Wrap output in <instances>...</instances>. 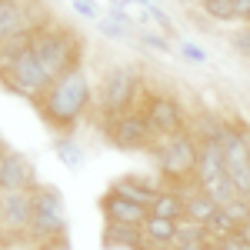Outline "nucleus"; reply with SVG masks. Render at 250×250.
Masks as SVG:
<instances>
[{
	"mask_svg": "<svg viewBox=\"0 0 250 250\" xmlns=\"http://www.w3.org/2000/svg\"><path fill=\"white\" fill-rule=\"evenodd\" d=\"M207 240L210 237H204V240H180L173 250H207Z\"/></svg>",
	"mask_w": 250,
	"mask_h": 250,
	"instance_id": "obj_25",
	"label": "nucleus"
},
{
	"mask_svg": "<svg viewBox=\"0 0 250 250\" xmlns=\"http://www.w3.org/2000/svg\"><path fill=\"white\" fill-rule=\"evenodd\" d=\"M100 244L107 250H140L144 247V230L140 227H124V224H104Z\"/></svg>",
	"mask_w": 250,
	"mask_h": 250,
	"instance_id": "obj_14",
	"label": "nucleus"
},
{
	"mask_svg": "<svg viewBox=\"0 0 250 250\" xmlns=\"http://www.w3.org/2000/svg\"><path fill=\"white\" fill-rule=\"evenodd\" d=\"M40 23L43 20L37 17V10L27 0H0V43H7L23 30H34Z\"/></svg>",
	"mask_w": 250,
	"mask_h": 250,
	"instance_id": "obj_10",
	"label": "nucleus"
},
{
	"mask_svg": "<svg viewBox=\"0 0 250 250\" xmlns=\"http://www.w3.org/2000/svg\"><path fill=\"white\" fill-rule=\"evenodd\" d=\"M200 14H207L217 23H233L237 20V3L233 0H197Z\"/></svg>",
	"mask_w": 250,
	"mask_h": 250,
	"instance_id": "obj_18",
	"label": "nucleus"
},
{
	"mask_svg": "<svg viewBox=\"0 0 250 250\" xmlns=\"http://www.w3.org/2000/svg\"><path fill=\"white\" fill-rule=\"evenodd\" d=\"M233 230H240V224H237L230 213H227V207H217V210H213V217L207 220V237L224 240V237H230Z\"/></svg>",
	"mask_w": 250,
	"mask_h": 250,
	"instance_id": "obj_19",
	"label": "nucleus"
},
{
	"mask_svg": "<svg viewBox=\"0 0 250 250\" xmlns=\"http://www.w3.org/2000/svg\"><path fill=\"white\" fill-rule=\"evenodd\" d=\"M110 190H117L120 197L134 200L140 207H150L154 197L164 190V187H160V180L150 177V173H127V177H117L114 184H110Z\"/></svg>",
	"mask_w": 250,
	"mask_h": 250,
	"instance_id": "obj_12",
	"label": "nucleus"
},
{
	"mask_svg": "<svg viewBox=\"0 0 250 250\" xmlns=\"http://www.w3.org/2000/svg\"><path fill=\"white\" fill-rule=\"evenodd\" d=\"M207 250H224V244H220V240H213V237H210V240H207Z\"/></svg>",
	"mask_w": 250,
	"mask_h": 250,
	"instance_id": "obj_28",
	"label": "nucleus"
},
{
	"mask_svg": "<svg viewBox=\"0 0 250 250\" xmlns=\"http://www.w3.org/2000/svg\"><path fill=\"white\" fill-rule=\"evenodd\" d=\"M157 173L173 184V187H184L197 177V160H200V144L193 134H177L167 140H157L150 147Z\"/></svg>",
	"mask_w": 250,
	"mask_h": 250,
	"instance_id": "obj_5",
	"label": "nucleus"
},
{
	"mask_svg": "<svg viewBox=\"0 0 250 250\" xmlns=\"http://www.w3.org/2000/svg\"><path fill=\"white\" fill-rule=\"evenodd\" d=\"M30 50L37 54L40 67H43V74H47L50 83L60 80L63 74L83 67V54H87L83 37H80L77 30H70V27H63V23H47V20H43L40 27H34Z\"/></svg>",
	"mask_w": 250,
	"mask_h": 250,
	"instance_id": "obj_2",
	"label": "nucleus"
},
{
	"mask_svg": "<svg viewBox=\"0 0 250 250\" xmlns=\"http://www.w3.org/2000/svg\"><path fill=\"white\" fill-rule=\"evenodd\" d=\"M30 220H34V187L0 193V244L27 237Z\"/></svg>",
	"mask_w": 250,
	"mask_h": 250,
	"instance_id": "obj_9",
	"label": "nucleus"
},
{
	"mask_svg": "<svg viewBox=\"0 0 250 250\" xmlns=\"http://www.w3.org/2000/svg\"><path fill=\"white\" fill-rule=\"evenodd\" d=\"M0 80H3V87H7L10 94L23 97V100H30V104H37V97L50 87V80H47L37 54H34L30 47L20 50L17 57H10L0 67Z\"/></svg>",
	"mask_w": 250,
	"mask_h": 250,
	"instance_id": "obj_6",
	"label": "nucleus"
},
{
	"mask_svg": "<svg viewBox=\"0 0 250 250\" xmlns=\"http://www.w3.org/2000/svg\"><path fill=\"white\" fill-rule=\"evenodd\" d=\"M54 154H57V160L67 167V170H77L80 164H83V147H80L74 137H67V134L54 137Z\"/></svg>",
	"mask_w": 250,
	"mask_h": 250,
	"instance_id": "obj_17",
	"label": "nucleus"
},
{
	"mask_svg": "<svg viewBox=\"0 0 250 250\" xmlns=\"http://www.w3.org/2000/svg\"><path fill=\"white\" fill-rule=\"evenodd\" d=\"M70 7L77 10L80 17L94 20V23H97V17H100V7H97V3H87V0H70Z\"/></svg>",
	"mask_w": 250,
	"mask_h": 250,
	"instance_id": "obj_24",
	"label": "nucleus"
},
{
	"mask_svg": "<svg viewBox=\"0 0 250 250\" xmlns=\"http://www.w3.org/2000/svg\"><path fill=\"white\" fill-rule=\"evenodd\" d=\"M137 37L144 47H150L157 54H173V43L167 40V34H160V30H150V27H137Z\"/></svg>",
	"mask_w": 250,
	"mask_h": 250,
	"instance_id": "obj_20",
	"label": "nucleus"
},
{
	"mask_svg": "<svg viewBox=\"0 0 250 250\" xmlns=\"http://www.w3.org/2000/svg\"><path fill=\"white\" fill-rule=\"evenodd\" d=\"M137 27H140V23H134L124 10H110V14H100V17H97V30H100L104 37H110V40H130L137 34Z\"/></svg>",
	"mask_w": 250,
	"mask_h": 250,
	"instance_id": "obj_16",
	"label": "nucleus"
},
{
	"mask_svg": "<svg viewBox=\"0 0 250 250\" xmlns=\"http://www.w3.org/2000/svg\"><path fill=\"white\" fill-rule=\"evenodd\" d=\"M140 110L147 114V120H150V130L157 134V140H167V137H177V134H190L184 104H180L173 94H167V90L144 94Z\"/></svg>",
	"mask_w": 250,
	"mask_h": 250,
	"instance_id": "obj_8",
	"label": "nucleus"
},
{
	"mask_svg": "<svg viewBox=\"0 0 250 250\" xmlns=\"http://www.w3.org/2000/svg\"><path fill=\"white\" fill-rule=\"evenodd\" d=\"M150 217H160V220H173V224H180L187 213H184V193L177 190V187H164V190L154 197V204L147 207Z\"/></svg>",
	"mask_w": 250,
	"mask_h": 250,
	"instance_id": "obj_15",
	"label": "nucleus"
},
{
	"mask_svg": "<svg viewBox=\"0 0 250 250\" xmlns=\"http://www.w3.org/2000/svg\"><path fill=\"white\" fill-rule=\"evenodd\" d=\"M67 230H70V220H67L63 193H60L54 184H37V187H34V220H30L27 240H34L40 247L57 244V247L63 250Z\"/></svg>",
	"mask_w": 250,
	"mask_h": 250,
	"instance_id": "obj_3",
	"label": "nucleus"
},
{
	"mask_svg": "<svg viewBox=\"0 0 250 250\" xmlns=\"http://www.w3.org/2000/svg\"><path fill=\"white\" fill-rule=\"evenodd\" d=\"M3 164H7V147L0 144V177H3Z\"/></svg>",
	"mask_w": 250,
	"mask_h": 250,
	"instance_id": "obj_27",
	"label": "nucleus"
},
{
	"mask_svg": "<svg viewBox=\"0 0 250 250\" xmlns=\"http://www.w3.org/2000/svg\"><path fill=\"white\" fill-rule=\"evenodd\" d=\"M230 47H233V54H240L244 60H250V23L247 27H237L230 34Z\"/></svg>",
	"mask_w": 250,
	"mask_h": 250,
	"instance_id": "obj_22",
	"label": "nucleus"
},
{
	"mask_svg": "<svg viewBox=\"0 0 250 250\" xmlns=\"http://www.w3.org/2000/svg\"><path fill=\"white\" fill-rule=\"evenodd\" d=\"M177 54L184 60H190V63H207L210 60V54L200 43H193V40H177Z\"/></svg>",
	"mask_w": 250,
	"mask_h": 250,
	"instance_id": "obj_21",
	"label": "nucleus"
},
{
	"mask_svg": "<svg viewBox=\"0 0 250 250\" xmlns=\"http://www.w3.org/2000/svg\"><path fill=\"white\" fill-rule=\"evenodd\" d=\"M100 127H104V137L114 144L117 150H127V154L150 150L157 144V134L150 130V120H147V114L140 107L114 117V120H100Z\"/></svg>",
	"mask_w": 250,
	"mask_h": 250,
	"instance_id": "obj_7",
	"label": "nucleus"
},
{
	"mask_svg": "<svg viewBox=\"0 0 250 250\" xmlns=\"http://www.w3.org/2000/svg\"><path fill=\"white\" fill-rule=\"evenodd\" d=\"M134 3H140V7H147V10H150V7H154L157 0H134Z\"/></svg>",
	"mask_w": 250,
	"mask_h": 250,
	"instance_id": "obj_29",
	"label": "nucleus"
},
{
	"mask_svg": "<svg viewBox=\"0 0 250 250\" xmlns=\"http://www.w3.org/2000/svg\"><path fill=\"white\" fill-rule=\"evenodd\" d=\"M100 213H104V224H124V227H144V220L150 217L147 207L120 197L117 190H107L100 197Z\"/></svg>",
	"mask_w": 250,
	"mask_h": 250,
	"instance_id": "obj_11",
	"label": "nucleus"
},
{
	"mask_svg": "<svg viewBox=\"0 0 250 250\" xmlns=\"http://www.w3.org/2000/svg\"><path fill=\"white\" fill-rule=\"evenodd\" d=\"M34 107H37L40 120H43L54 134L74 137V130L80 127V120L90 114V107H94V83L87 77V70L77 67V70L63 74L60 80H54V83L37 97Z\"/></svg>",
	"mask_w": 250,
	"mask_h": 250,
	"instance_id": "obj_1",
	"label": "nucleus"
},
{
	"mask_svg": "<svg viewBox=\"0 0 250 250\" xmlns=\"http://www.w3.org/2000/svg\"><path fill=\"white\" fill-rule=\"evenodd\" d=\"M144 104V77L130 63H114L107 67V74L100 80V94H97V107H100V120H114V117L127 114Z\"/></svg>",
	"mask_w": 250,
	"mask_h": 250,
	"instance_id": "obj_4",
	"label": "nucleus"
},
{
	"mask_svg": "<svg viewBox=\"0 0 250 250\" xmlns=\"http://www.w3.org/2000/svg\"><path fill=\"white\" fill-rule=\"evenodd\" d=\"M147 14H150V20H154V23H157V30L170 37V34H173V20H170V14H167V10H160L157 3H154V7H150V10H147Z\"/></svg>",
	"mask_w": 250,
	"mask_h": 250,
	"instance_id": "obj_23",
	"label": "nucleus"
},
{
	"mask_svg": "<svg viewBox=\"0 0 250 250\" xmlns=\"http://www.w3.org/2000/svg\"><path fill=\"white\" fill-rule=\"evenodd\" d=\"M87 3H97V0H87Z\"/></svg>",
	"mask_w": 250,
	"mask_h": 250,
	"instance_id": "obj_30",
	"label": "nucleus"
},
{
	"mask_svg": "<svg viewBox=\"0 0 250 250\" xmlns=\"http://www.w3.org/2000/svg\"><path fill=\"white\" fill-rule=\"evenodd\" d=\"M37 187V170L20 150H7V164H3V177H0V193L7 190H30Z\"/></svg>",
	"mask_w": 250,
	"mask_h": 250,
	"instance_id": "obj_13",
	"label": "nucleus"
},
{
	"mask_svg": "<svg viewBox=\"0 0 250 250\" xmlns=\"http://www.w3.org/2000/svg\"><path fill=\"white\" fill-rule=\"evenodd\" d=\"M233 3H237V20L250 23V0H233Z\"/></svg>",
	"mask_w": 250,
	"mask_h": 250,
	"instance_id": "obj_26",
	"label": "nucleus"
}]
</instances>
